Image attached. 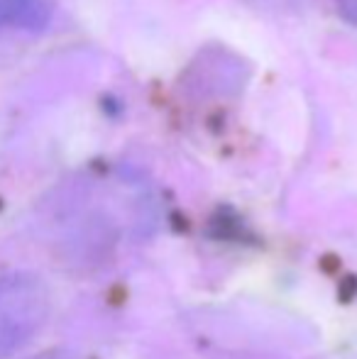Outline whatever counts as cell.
<instances>
[{
  "mask_svg": "<svg viewBox=\"0 0 357 359\" xmlns=\"http://www.w3.org/2000/svg\"><path fill=\"white\" fill-rule=\"evenodd\" d=\"M49 318V291L39 276L0 266V359L27 345Z\"/></svg>",
  "mask_w": 357,
  "mask_h": 359,
  "instance_id": "cell-1",
  "label": "cell"
},
{
  "mask_svg": "<svg viewBox=\"0 0 357 359\" xmlns=\"http://www.w3.org/2000/svg\"><path fill=\"white\" fill-rule=\"evenodd\" d=\"M335 5H338L340 15L357 27V0H335Z\"/></svg>",
  "mask_w": 357,
  "mask_h": 359,
  "instance_id": "cell-2",
  "label": "cell"
},
{
  "mask_svg": "<svg viewBox=\"0 0 357 359\" xmlns=\"http://www.w3.org/2000/svg\"><path fill=\"white\" fill-rule=\"evenodd\" d=\"M0 27H10V18H8V3L0 0Z\"/></svg>",
  "mask_w": 357,
  "mask_h": 359,
  "instance_id": "cell-3",
  "label": "cell"
}]
</instances>
